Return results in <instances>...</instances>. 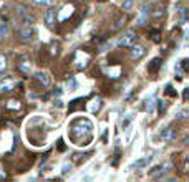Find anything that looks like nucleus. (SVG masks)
I'll use <instances>...</instances> for the list:
<instances>
[{"label": "nucleus", "mask_w": 189, "mask_h": 182, "mask_svg": "<svg viewBox=\"0 0 189 182\" xmlns=\"http://www.w3.org/2000/svg\"><path fill=\"white\" fill-rule=\"evenodd\" d=\"M134 41H136V33L134 31H126L123 37L120 38L118 45H120V47H131V45H134Z\"/></svg>", "instance_id": "f257e3e1"}, {"label": "nucleus", "mask_w": 189, "mask_h": 182, "mask_svg": "<svg viewBox=\"0 0 189 182\" xmlns=\"http://www.w3.org/2000/svg\"><path fill=\"white\" fill-rule=\"evenodd\" d=\"M151 161H153V156H149V157H139V159H136L134 162L129 166V169H144V167L148 166Z\"/></svg>", "instance_id": "f03ea898"}, {"label": "nucleus", "mask_w": 189, "mask_h": 182, "mask_svg": "<svg viewBox=\"0 0 189 182\" xmlns=\"http://www.w3.org/2000/svg\"><path fill=\"white\" fill-rule=\"evenodd\" d=\"M133 47V45H131ZM146 55V48L141 47V45H136V47L131 48V53H129V57H131V60H139V58H143Z\"/></svg>", "instance_id": "7ed1b4c3"}, {"label": "nucleus", "mask_w": 189, "mask_h": 182, "mask_svg": "<svg viewBox=\"0 0 189 182\" xmlns=\"http://www.w3.org/2000/svg\"><path fill=\"white\" fill-rule=\"evenodd\" d=\"M161 139H163L164 142H173L174 139H176V131H174L173 128H166L161 131Z\"/></svg>", "instance_id": "20e7f679"}, {"label": "nucleus", "mask_w": 189, "mask_h": 182, "mask_svg": "<svg viewBox=\"0 0 189 182\" xmlns=\"http://www.w3.org/2000/svg\"><path fill=\"white\" fill-rule=\"evenodd\" d=\"M35 78H37V81L40 83L43 88H48V86H50V76H48L47 71H37Z\"/></svg>", "instance_id": "39448f33"}, {"label": "nucleus", "mask_w": 189, "mask_h": 182, "mask_svg": "<svg viewBox=\"0 0 189 182\" xmlns=\"http://www.w3.org/2000/svg\"><path fill=\"white\" fill-rule=\"evenodd\" d=\"M55 18H57V10L50 7V8L45 12V23H47V27H53Z\"/></svg>", "instance_id": "423d86ee"}, {"label": "nucleus", "mask_w": 189, "mask_h": 182, "mask_svg": "<svg viewBox=\"0 0 189 182\" xmlns=\"http://www.w3.org/2000/svg\"><path fill=\"white\" fill-rule=\"evenodd\" d=\"M15 80H5V81H2L0 83V91L2 93H10V91H13V88H15Z\"/></svg>", "instance_id": "0eeeda50"}, {"label": "nucleus", "mask_w": 189, "mask_h": 182, "mask_svg": "<svg viewBox=\"0 0 189 182\" xmlns=\"http://www.w3.org/2000/svg\"><path fill=\"white\" fill-rule=\"evenodd\" d=\"M20 38H22V40H25V41L31 40V38H33V30H31L30 27L22 28V30H20Z\"/></svg>", "instance_id": "6e6552de"}, {"label": "nucleus", "mask_w": 189, "mask_h": 182, "mask_svg": "<svg viewBox=\"0 0 189 182\" xmlns=\"http://www.w3.org/2000/svg\"><path fill=\"white\" fill-rule=\"evenodd\" d=\"M163 174H164L163 166H156L153 171H149V177H161Z\"/></svg>", "instance_id": "1a4fd4ad"}, {"label": "nucleus", "mask_w": 189, "mask_h": 182, "mask_svg": "<svg viewBox=\"0 0 189 182\" xmlns=\"http://www.w3.org/2000/svg\"><path fill=\"white\" fill-rule=\"evenodd\" d=\"M100 106H101V99H100V98L93 99L91 104H90V113H96V111L100 109Z\"/></svg>", "instance_id": "9d476101"}, {"label": "nucleus", "mask_w": 189, "mask_h": 182, "mask_svg": "<svg viewBox=\"0 0 189 182\" xmlns=\"http://www.w3.org/2000/svg\"><path fill=\"white\" fill-rule=\"evenodd\" d=\"M133 7H134V0H123V2H121V8L126 10V12L133 10Z\"/></svg>", "instance_id": "9b49d317"}, {"label": "nucleus", "mask_w": 189, "mask_h": 182, "mask_svg": "<svg viewBox=\"0 0 189 182\" xmlns=\"http://www.w3.org/2000/svg\"><path fill=\"white\" fill-rule=\"evenodd\" d=\"M65 10H66V12H63V13H60V15H58V18H60V20H66V17L73 13V7H71V5H66Z\"/></svg>", "instance_id": "f8f14e48"}, {"label": "nucleus", "mask_w": 189, "mask_h": 182, "mask_svg": "<svg viewBox=\"0 0 189 182\" xmlns=\"http://www.w3.org/2000/svg\"><path fill=\"white\" fill-rule=\"evenodd\" d=\"M7 109H20V103L15 101V99L8 101V103H7Z\"/></svg>", "instance_id": "ddd939ff"}, {"label": "nucleus", "mask_w": 189, "mask_h": 182, "mask_svg": "<svg viewBox=\"0 0 189 182\" xmlns=\"http://www.w3.org/2000/svg\"><path fill=\"white\" fill-rule=\"evenodd\" d=\"M18 68L22 70V71H27V73H30V71H31V66H30V63H27V61L20 63V65H18Z\"/></svg>", "instance_id": "4468645a"}, {"label": "nucleus", "mask_w": 189, "mask_h": 182, "mask_svg": "<svg viewBox=\"0 0 189 182\" xmlns=\"http://www.w3.org/2000/svg\"><path fill=\"white\" fill-rule=\"evenodd\" d=\"M7 33H8V30H7V25H5V23H2V22H0V41H2V38L5 37Z\"/></svg>", "instance_id": "2eb2a0df"}, {"label": "nucleus", "mask_w": 189, "mask_h": 182, "mask_svg": "<svg viewBox=\"0 0 189 182\" xmlns=\"http://www.w3.org/2000/svg\"><path fill=\"white\" fill-rule=\"evenodd\" d=\"M35 3H38V5H45V7H48V5H51L53 3V0H33Z\"/></svg>", "instance_id": "dca6fc26"}, {"label": "nucleus", "mask_w": 189, "mask_h": 182, "mask_svg": "<svg viewBox=\"0 0 189 182\" xmlns=\"http://www.w3.org/2000/svg\"><path fill=\"white\" fill-rule=\"evenodd\" d=\"M5 68H7V60L3 55H0V71H3Z\"/></svg>", "instance_id": "f3484780"}, {"label": "nucleus", "mask_w": 189, "mask_h": 182, "mask_svg": "<svg viewBox=\"0 0 189 182\" xmlns=\"http://www.w3.org/2000/svg\"><path fill=\"white\" fill-rule=\"evenodd\" d=\"M70 169H71V164H63V169H61V172H63V174H66Z\"/></svg>", "instance_id": "a211bd4d"}, {"label": "nucleus", "mask_w": 189, "mask_h": 182, "mask_svg": "<svg viewBox=\"0 0 189 182\" xmlns=\"http://www.w3.org/2000/svg\"><path fill=\"white\" fill-rule=\"evenodd\" d=\"M158 65H159V58H154V60H153V65H151V70H156Z\"/></svg>", "instance_id": "6ab92c4d"}, {"label": "nucleus", "mask_w": 189, "mask_h": 182, "mask_svg": "<svg viewBox=\"0 0 189 182\" xmlns=\"http://www.w3.org/2000/svg\"><path fill=\"white\" fill-rule=\"evenodd\" d=\"M58 51H60V50H58V45H57V47L53 45V47H51V55H58Z\"/></svg>", "instance_id": "aec40b11"}, {"label": "nucleus", "mask_w": 189, "mask_h": 182, "mask_svg": "<svg viewBox=\"0 0 189 182\" xmlns=\"http://www.w3.org/2000/svg\"><path fill=\"white\" fill-rule=\"evenodd\" d=\"M186 114H187L186 111H179V118H181V119H186V118H187Z\"/></svg>", "instance_id": "412c9836"}, {"label": "nucleus", "mask_w": 189, "mask_h": 182, "mask_svg": "<svg viewBox=\"0 0 189 182\" xmlns=\"http://www.w3.org/2000/svg\"><path fill=\"white\" fill-rule=\"evenodd\" d=\"M68 86H70V88H75V86H76L75 80H71V81H68Z\"/></svg>", "instance_id": "4be33fe9"}, {"label": "nucleus", "mask_w": 189, "mask_h": 182, "mask_svg": "<svg viewBox=\"0 0 189 182\" xmlns=\"http://www.w3.org/2000/svg\"><path fill=\"white\" fill-rule=\"evenodd\" d=\"M0 73H2V71H0Z\"/></svg>", "instance_id": "5701e85b"}]
</instances>
